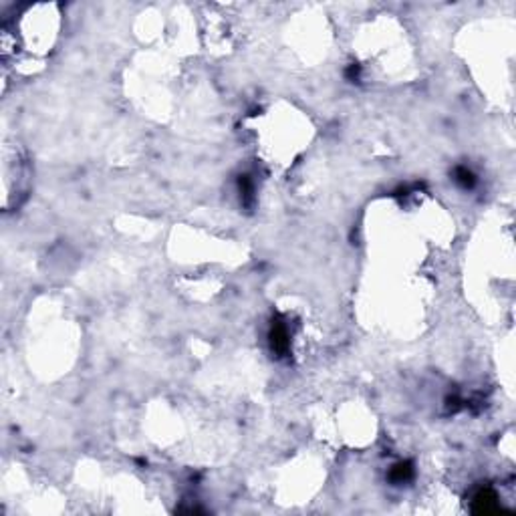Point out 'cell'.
<instances>
[{"instance_id": "3", "label": "cell", "mask_w": 516, "mask_h": 516, "mask_svg": "<svg viewBox=\"0 0 516 516\" xmlns=\"http://www.w3.org/2000/svg\"><path fill=\"white\" fill-rule=\"evenodd\" d=\"M458 181H462V184L468 188V186H472V184H474V175H472V172H468V170L460 168L458 170Z\"/></svg>"}, {"instance_id": "1", "label": "cell", "mask_w": 516, "mask_h": 516, "mask_svg": "<svg viewBox=\"0 0 516 516\" xmlns=\"http://www.w3.org/2000/svg\"><path fill=\"white\" fill-rule=\"evenodd\" d=\"M270 345H272V351H277V353H285L288 349L287 327L281 321H277L272 325V329H270Z\"/></svg>"}, {"instance_id": "2", "label": "cell", "mask_w": 516, "mask_h": 516, "mask_svg": "<svg viewBox=\"0 0 516 516\" xmlns=\"http://www.w3.org/2000/svg\"><path fill=\"white\" fill-rule=\"evenodd\" d=\"M411 464H398L393 470H391V480L393 482H405L407 478H411Z\"/></svg>"}]
</instances>
